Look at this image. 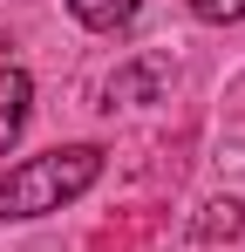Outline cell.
<instances>
[{"label": "cell", "instance_id": "cell-1", "mask_svg": "<svg viewBox=\"0 0 245 252\" xmlns=\"http://www.w3.org/2000/svg\"><path fill=\"white\" fill-rule=\"evenodd\" d=\"M95 177H102V150H95V143H61V150H48V157H28L21 170L0 177V218L61 211L68 198H82Z\"/></svg>", "mask_w": 245, "mask_h": 252}, {"label": "cell", "instance_id": "cell-5", "mask_svg": "<svg viewBox=\"0 0 245 252\" xmlns=\"http://www.w3.org/2000/svg\"><path fill=\"white\" fill-rule=\"evenodd\" d=\"M239 225H245V205H232V198H225V205H204V218H198L204 239H232Z\"/></svg>", "mask_w": 245, "mask_h": 252}, {"label": "cell", "instance_id": "cell-3", "mask_svg": "<svg viewBox=\"0 0 245 252\" xmlns=\"http://www.w3.org/2000/svg\"><path fill=\"white\" fill-rule=\"evenodd\" d=\"M68 14L82 28H95V34H116V28H129L143 14V0H68Z\"/></svg>", "mask_w": 245, "mask_h": 252}, {"label": "cell", "instance_id": "cell-4", "mask_svg": "<svg viewBox=\"0 0 245 252\" xmlns=\"http://www.w3.org/2000/svg\"><path fill=\"white\" fill-rule=\"evenodd\" d=\"M163 82H170V55H150V62H136V68L116 75V95H122V102H150Z\"/></svg>", "mask_w": 245, "mask_h": 252}, {"label": "cell", "instance_id": "cell-6", "mask_svg": "<svg viewBox=\"0 0 245 252\" xmlns=\"http://www.w3.org/2000/svg\"><path fill=\"white\" fill-rule=\"evenodd\" d=\"M198 21H245V0H191Z\"/></svg>", "mask_w": 245, "mask_h": 252}, {"label": "cell", "instance_id": "cell-2", "mask_svg": "<svg viewBox=\"0 0 245 252\" xmlns=\"http://www.w3.org/2000/svg\"><path fill=\"white\" fill-rule=\"evenodd\" d=\"M28 102H34V82L21 68H0V150H14V136L28 129Z\"/></svg>", "mask_w": 245, "mask_h": 252}]
</instances>
